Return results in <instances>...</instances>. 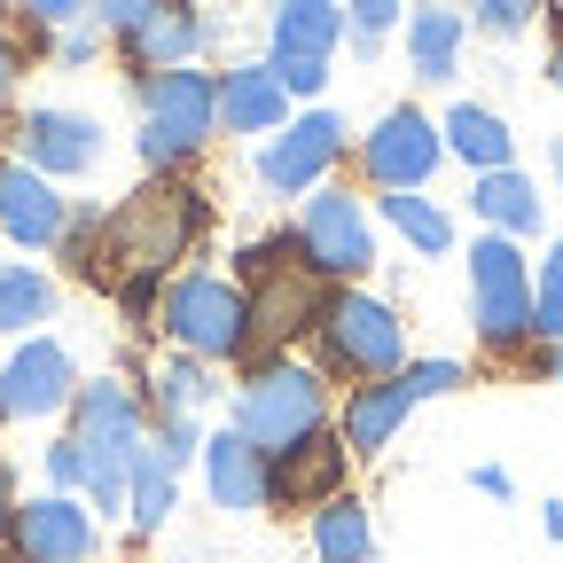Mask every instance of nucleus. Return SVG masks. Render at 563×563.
Segmentation results:
<instances>
[{"label":"nucleus","instance_id":"obj_1","mask_svg":"<svg viewBox=\"0 0 563 563\" xmlns=\"http://www.w3.org/2000/svg\"><path fill=\"white\" fill-rule=\"evenodd\" d=\"M196 235H203V188L180 180V173H150L125 203L87 211L79 235H70V258H79L102 290H118L125 313H150L165 298L157 282H173V258H188Z\"/></svg>","mask_w":563,"mask_h":563},{"label":"nucleus","instance_id":"obj_2","mask_svg":"<svg viewBox=\"0 0 563 563\" xmlns=\"http://www.w3.org/2000/svg\"><path fill=\"white\" fill-rule=\"evenodd\" d=\"M70 446H79V462H87V501L125 517L133 462H141V446H150V399H141L133 384H118V376L79 384V399H70Z\"/></svg>","mask_w":563,"mask_h":563},{"label":"nucleus","instance_id":"obj_3","mask_svg":"<svg viewBox=\"0 0 563 563\" xmlns=\"http://www.w3.org/2000/svg\"><path fill=\"white\" fill-rule=\"evenodd\" d=\"M321 282H329V274L298 251V235L251 243V251H243V306H251V336H258L266 352H282V344H298L306 329H321V306H329Z\"/></svg>","mask_w":563,"mask_h":563},{"label":"nucleus","instance_id":"obj_4","mask_svg":"<svg viewBox=\"0 0 563 563\" xmlns=\"http://www.w3.org/2000/svg\"><path fill=\"white\" fill-rule=\"evenodd\" d=\"M211 133H220V87H211V70H196V63L141 70V165L180 173Z\"/></svg>","mask_w":563,"mask_h":563},{"label":"nucleus","instance_id":"obj_5","mask_svg":"<svg viewBox=\"0 0 563 563\" xmlns=\"http://www.w3.org/2000/svg\"><path fill=\"white\" fill-rule=\"evenodd\" d=\"M329 422V391H321V376L306 368V361H282V352H266V361L243 376V391H235V431L274 462V454H290L298 439H313Z\"/></svg>","mask_w":563,"mask_h":563},{"label":"nucleus","instance_id":"obj_6","mask_svg":"<svg viewBox=\"0 0 563 563\" xmlns=\"http://www.w3.org/2000/svg\"><path fill=\"white\" fill-rule=\"evenodd\" d=\"M313 336H321V368L329 376L376 384V376H399L407 368V321L384 298H368V290H329Z\"/></svg>","mask_w":563,"mask_h":563},{"label":"nucleus","instance_id":"obj_7","mask_svg":"<svg viewBox=\"0 0 563 563\" xmlns=\"http://www.w3.org/2000/svg\"><path fill=\"white\" fill-rule=\"evenodd\" d=\"M157 321H165L173 352H196V361H243L251 352V306H243V282H228V274L165 282Z\"/></svg>","mask_w":563,"mask_h":563},{"label":"nucleus","instance_id":"obj_8","mask_svg":"<svg viewBox=\"0 0 563 563\" xmlns=\"http://www.w3.org/2000/svg\"><path fill=\"white\" fill-rule=\"evenodd\" d=\"M470 321L493 352H517L532 336V266L517 235H485L470 251Z\"/></svg>","mask_w":563,"mask_h":563},{"label":"nucleus","instance_id":"obj_9","mask_svg":"<svg viewBox=\"0 0 563 563\" xmlns=\"http://www.w3.org/2000/svg\"><path fill=\"white\" fill-rule=\"evenodd\" d=\"M470 368L462 361H407L399 376H376V384H361L344 399V446L352 454H384L391 439H399V422L422 407V399H439V391H454Z\"/></svg>","mask_w":563,"mask_h":563},{"label":"nucleus","instance_id":"obj_10","mask_svg":"<svg viewBox=\"0 0 563 563\" xmlns=\"http://www.w3.org/2000/svg\"><path fill=\"white\" fill-rule=\"evenodd\" d=\"M298 251H306L321 274H336V282L368 274V266H376L368 203L352 196V188H313V196H306V211H298Z\"/></svg>","mask_w":563,"mask_h":563},{"label":"nucleus","instance_id":"obj_11","mask_svg":"<svg viewBox=\"0 0 563 563\" xmlns=\"http://www.w3.org/2000/svg\"><path fill=\"white\" fill-rule=\"evenodd\" d=\"M336 157H344V118H336V110H306V118H290V125L258 150V180H266L274 196H313Z\"/></svg>","mask_w":563,"mask_h":563},{"label":"nucleus","instance_id":"obj_12","mask_svg":"<svg viewBox=\"0 0 563 563\" xmlns=\"http://www.w3.org/2000/svg\"><path fill=\"white\" fill-rule=\"evenodd\" d=\"M79 399V376H70V352L55 336H24L0 368V422H47Z\"/></svg>","mask_w":563,"mask_h":563},{"label":"nucleus","instance_id":"obj_13","mask_svg":"<svg viewBox=\"0 0 563 563\" xmlns=\"http://www.w3.org/2000/svg\"><path fill=\"white\" fill-rule=\"evenodd\" d=\"M439 157H446V133L422 118V110H384L376 118V133L361 141V173L376 180V188H422L439 173Z\"/></svg>","mask_w":563,"mask_h":563},{"label":"nucleus","instance_id":"obj_14","mask_svg":"<svg viewBox=\"0 0 563 563\" xmlns=\"http://www.w3.org/2000/svg\"><path fill=\"white\" fill-rule=\"evenodd\" d=\"M16 150H24V165L47 173V180H79V173L102 165V125H95L87 110H24Z\"/></svg>","mask_w":563,"mask_h":563},{"label":"nucleus","instance_id":"obj_15","mask_svg":"<svg viewBox=\"0 0 563 563\" xmlns=\"http://www.w3.org/2000/svg\"><path fill=\"white\" fill-rule=\"evenodd\" d=\"M9 540H16V563H87L95 555V517L70 501V493H40L9 517Z\"/></svg>","mask_w":563,"mask_h":563},{"label":"nucleus","instance_id":"obj_16","mask_svg":"<svg viewBox=\"0 0 563 563\" xmlns=\"http://www.w3.org/2000/svg\"><path fill=\"white\" fill-rule=\"evenodd\" d=\"M344 462H352V446H344V431H321L313 439H298L290 454H274V501L282 509H321V501H336L344 493Z\"/></svg>","mask_w":563,"mask_h":563},{"label":"nucleus","instance_id":"obj_17","mask_svg":"<svg viewBox=\"0 0 563 563\" xmlns=\"http://www.w3.org/2000/svg\"><path fill=\"white\" fill-rule=\"evenodd\" d=\"M63 228H70V211H63L55 180L0 157V235L24 243V251H47V243H63Z\"/></svg>","mask_w":563,"mask_h":563},{"label":"nucleus","instance_id":"obj_18","mask_svg":"<svg viewBox=\"0 0 563 563\" xmlns=\"http://www.w3.org/2000/svg\"><path fill=\"white\" fill-rule=\"evenodd\" d=\"M203 485H211V501H220V509L251 517V509L274 501V462H266V454L235 431V422H228V431H211V439H203Z\"/></svg>","mask_w":563,"mask_h":563},{"label":"nucleus","instance_id":"obj_19","mask_svg":"<svg viewBox=\"0 0 563 563\" xmlns=\"http://www.w3.org/2000/svg\"><path fill=\"white\" fill-rule=\"evenodd\" d=\"M211 87H220V125L228 133H282L290 125V95H282L274 63H235Z\"/></svg>","mask_w":563,"mask_h":563},{"label":"nucleus","instance_id":"obj_20","mask_svg":"<svg viewBox=\"0 0 563 563\" xmlns=\"http://www.w3.org/2000/svg\"><path fill=\"white\" fill-rule=\"evenodd\" d=\"M203 40H211V24L188 9V0H165V9L141 24V32H125L118 47H125V63H133V70H180V63H196V55H203Z\"/></svg>","mask_w":563,"mask_h":563},{"label":"nucleus","instance_id":"obj_21","mask_svg":"<svg viewBox=\"0 0 563 563\" xmlns=\"http://www.w3.org/2000/svg\"><path fill=\"white\" fill-rule=\"evenodd\" d=\"M407 63H415L422 87H446L454 63H462V9H446V0L407 9Z\"/></svg>","mask_w":563,"mask_h":563},{"label":"nucleus","instance_id":"obj_22","mask_svg":"<svg viewBox=\"0 0 563 563\" xmlns=\"http://www.w3.org/2000/svg\"><path fill=\"white\" fill-rule=\"evenodd\" d=\"M336 47H344V9L336 0H274V63L282 55L329 63Z\"/></svg>","mask_w":563,"mask_h":563},{"label":"nucleus","instance_id":"obj_23","mask_svg":"<svg viewBox=\"0 0 563 563\" xmlns=\"http://www.w3.org/2000/svg\"><path fill=\"white\" fill-rule=\"evenodd\" d=\"M439 133H446V150H454L462 165H477V173H501V165H517V133H509L501 118H493L485 102H454Z\"/></svg>","mask_w":563,"mask_h":563},{"label":"nucleus","instance_id":"obj_24","mask_svg":"<svg viewBox=\"0 0 563 563\" xmlns=\"http://www.w3.org/2000/svg\"><path fill=\"white\" fill-rule=\"evenodd\" d=\"M173 501H180V462L150 439V446H141V462H133V485H125V525H133V532H165Z\"/></svg>","mask_w":563,"mask_h":563},{"label":"nucleus","instance_id":"obj_25","mask_svg":"<svg viewBox=\"0 0 563 563\" xmlns=\"http://www.w3.org/2000/svg\"><path fill=\"white\" fill-rule=\"evenodd\" d=\"M470 203H477V220H485L493 235H532V228H540V188H532L517 165H501V173H477Z\"/></svg>","mask_w":563,"mask_h":563},{"label":"nucleus","instance_id":"obj_26","mask_svg":"<svg viewBox=\"0 0 563 563\" xmlns=\"http://www.w3.org/2000/svg\"><path fill=\"white\" fill-rule=\"evenodd\" d=\"M313 555L321 563H368L376 555V525H368V509L352 501V493H336V501L313 509Z\"/></svg>","mask_w":563,"mask_h":563},{"label":"nucleus","instance_id":"obj_27","mask_svg":"<svg viewBox=\"0 0 563 563\" xmlns=\"http://www.w3.org/2000/svg\"><path fill=\"white\" fill-rule=\"evenodd\" d=\"M211 399H220V384H211V361H196V352H165L150 368V407L157 415H203Z\"/></svg>","mask_w":563,"mask_h":563},{"label":"nucleus","instance_id":"obj_28","mask_svg":"<svg viewBox=\"0 0 563 563\" xmlns=\"http://www.w3.org/2000/svg\"><path fill=\"white\" fill-rule=\"evenodd\" d=\"M384 220H391L422 258H446V251H454V220H446V203H431L422 188H384Z\"/></svg>","mask_w":563,"mask_h":563},{"label":"nucleus","instance_id":"obj_29","mask_svg":"<svg viewBox=\"0 0 563 563\" xmlns=\"http://www.w3.org/2000/svg\"><path fill=\"white\" fill-rule=\"evenodd\" d=\"M47 313H55V282H47L40 266H0V329L24 336V329H40Z\"/></svg>","mask_w":563,"mask_h":563},{"label":"nucleus","instance_id":"obj_30","mask_svg":"<svg viewBox=\"0 0 563 563\" xmlns=\"http://www.w3.org/2000/svg\"><path fill=\"white\" fill-rule=\"evenodd\" d=\"M336 9H344V40H352V55H376L384 47V32L399 24V9H407V0H336Z\"/></svg>","mask_w":563,"mask_h":563},{"label":"nucleus","instance_id":"obj_31","mask_svg":"<svg viewBox=\"0 0 563 563\" xmlns=\"http://www.w3.org/2000/svg\"><path fill=\"white\" fill-rule=\"evenodd\" d=\"M532 336H555L563 344V243L540 258V274H532Z\"/></svg>","mask_w":563,"mask_h":563},{"label":"nucleus","instance_id":"obj_32","mask_svg":"<svg viewBox=\"0 0 563 563\" xmlns=\"http://www.w3.org/2000/svg\"><path fill=\"white\" fill-rule=\"evenodd\" d=\"M532 16H540V0H470V24L485 40H517Z\"/></svg>","mask_w":563,"mask_h":563},{"label":"nucleus","instance_id":"obj_33","mask_svg":"<svg viewBox=\"0 0 563 563\" xmlns=\"http://www.w3.org/2000/svg\"><path fill=\"white\" fill-rule=\"evenodd\" d=\"M165 9V0H95V24L110 32V40H125V32H141V24H150Z\"/></svg>","mask_w":563,"mask_h":563},{"label":"nucleus","instance_id":"obj_34","mask_svg":"<svg viewBox=\"0 0 563 563\" xmlns=\"http://www.w3.org/2000/svg\"><path fill=\"white\" fill-rule=\"evenodd\" d=\"M24 16H32L40 32H79V24L95 16V0H24Z\"/></svg>","mask_w":563,"mask_h":563},{"label":"nucleus","instance_id":"obj_35","mask_svg":"<svg viewBox=\"0 0 563 563\" xmlns=\"http://www.w3.org/2000/svg\"><path fill=\"white\" fill-rule=\"evenodd\" d=\"M266 63H274V55H266ZM274 79H282V95H321V87H329V63L282 55V63H274Z\"/></svg>","mask_w":563,"mask_h":563},{"label":"nucleus","instance_id":"obj_36","mask_svg":"<svg viewBox=\"0 0 563 563\" xmlns=\"http://www.w3.org/2000/svg\"><path fill=\"white\" fill-rule=\"evenodd\" d=\"M47 477H55V493H87V462H79V446H70V439L47 446Z\"/></svg>","mask_w":563,"mask_h":563},{"label":"nucleus","instance_id":"obj_37","mask_svg":"<svg viewBox=\"0 0 563 563\" xmlns=\"http://www.w3.org/2000/svg\"><path fill=\"white\" fill-rule=\"evenodd\" d=\"M95 47H102V32H95V24H79V32H63V63H87Z\"/></svg>","mask_w":563,"mask_h":563},{"label":"nucleus","instance_id":"obj_38","mask_svg":"<svg viewBox=\"0 0 563 563\" xmlns=\"http://www.w3.org/2000/svg\"><path fill=\"white\" fill-rule=\"evenodd\" d=\"M16 70H24V55H16V40H0V102L16 95Z\"/></svg>","mask_w":563,"mask_h":563},{"label":"nucleus","instance_id":"obj_39","mask_svg":"<svg viewBox=\"0 0 563 563\" xmlns=\"http://www.w3.org/2000/svg\"><path fill=\"white\" fill-rule=\"evenodd\" d=\"M470 485H477V493H493V501H501V493H509V470H493V462H485V470H477Z\"/></svg>","mask_w":563,"mask_h":563},{"label":"nucleus","instance_id":"obj_40","mask_svg":"<svg viewBox=\"0 0 563 563\" xmlns=\"http://www.w3.org/2000/svg\"><path fill=\"white\" fill-rule=\"evenodd\" d=\"M540 525H548V540H563V501H548V509H540Z\"/></svg>","mask_w":563,"mask_h":563},{"label":"nucleus","instance_id":"obj_41","mask_svg":"<svg viewBox=\"0 0 563 563\" xmlns=\"http://www.w3.org/2000/svg\"><path fill=\"white\" fill-rule=\"evenodd\" d=\"M9 517H16V501H9V477H0V532H9Z\"/></svg>","mask_w":563,"mask_h":563},{"label":"nucleus","instance_id":"obj_42","mask_svg":"<svg viewBox=\"0 0 563 563\" xmlns=\"http://www.w3.org/2000/svg\"><path fill=\"white\" fill-rule=\"evenodd\" d=\"M548 79H555V95H563V47H555V63H548Z\"/></svg>","mask_w":563,"mask_h":563},{"label":"nucleus","instance_id":"obj_43","mask_svg":"<svg viewBox=\"0 0 563 563\" xmlns=\"http://www.w3.org/2000/svg\"><path fill=\"white\" fill-rule=\"evenodd\" d=\"M548 165H555V180H563V141H555V150H548Z\"/></svg>","mask_w":563,"mask_h":563},{"label":"nucleus","instance_id":"obj_44","mask_svg":"<svg viewBox=\"0 0 563 563\" xmlns=\"http://www.w3.org/2000/svg\"><path fill=\"white\" fill-rule=\"evenodd\" d=\"M548 16H555V32H563V0H548Z\"/></svg>","mask_w":563,"mask_h":563},{"label":"nucleus","instance_id":"obj_45","mask_svg":"<svg viewBox=\"0 0 563 563\" xmlns=\"http://www.w3.org/2000/svg\"><path fill=\"white\" fill-rule=\"evenodd\" d=\"M555 384H563V352H555Z\"/></svg>","mask_w":563,"mask_h":563}]
</instances>
